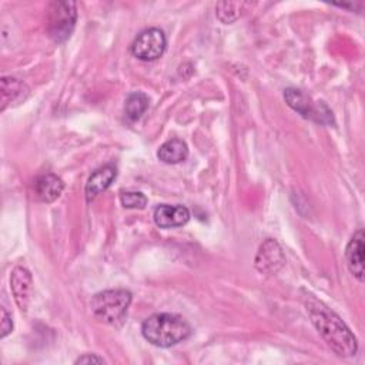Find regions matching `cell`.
Returning a JSON list of instances; mask_svg holds the SVG:
<instances>
[{
    "instance_id": "1",
    "label": "cell",
    "mask_w": 365,
    "mask_h": 365,
    "mask_svg": "<svg viewBox=\"0 0 365 365\" xmlns=\"http://www.w3.org/2000/svg\"><path fill=\"white\" fill-rule=\"evenodd\" d=\"M304 305L311 322L336 355L352 356L356 354V338L339 315H336L322 301L317 299L312 294H305Z\"/></svg>"
},
{
    "instance_id": "2",
    "label": "cell",
    "mask_w": 365,
    "mask_h": 365,
    "mask_svg": "<svg viewBox=\"0 0 365 365\" xmlns=\"http://www.w3.org/2000/svg\"><path fill=\"white\" fill-rule=\"evenodd\" d=\"M191 325L177 314L161 312L150 315L141 325L143 336L154 346L170 348L191 335Z\"/></svg>"
},
{
    "instance_id": "3",
    "label": "cell",
    "mask_w": 365,
    "mask_h": 365,
    "mask_svg": "<svg viewBox=\"0 0 365 365\" xmlns=\"http://www.w3.org/2000/svg\"><path fill=\"white\" fill-rule=\"evenodd\" d=\"M131 304V292L123 288L106 289L91 298L90 307L97 319L108 325H120Z\"/></svg>"
},
{
    "instance_id": "4",
    "label": "cell",
    "mask_w": 365,
    "mask_h": 365,
    "mask_svg": "<svg viewBox=\"0 0 365 365\" xmlns=\"http://www.w3.org/2000/svg\"><path fill=\"white\" fill-rule=\"evenodd\" d=\"M77 20L74 1H53L47 13V33L50 38L60 44L70 38Z\"/></svg>"
},
{
    "instance_id": "5",
    "label": "cell",
    "mask_w": 365,
    "mask_h": 365,
    "mask_svg": "<svg viewBox=\"0 0 365 365\" xmlns=\"http://www.w3.org/2000/svg\"><path fill=\"white\" fill-rule=\"evenodd\" d=\"M284 100L287 104L301 114L304 118L314 120L317 123H331L332 121V113L327 108L325 104H314L312 100L301 90L298 88H285L284 90Z\"/></svg>"
},
{
    "instance_id": "6",
    "label": "cell",
    "mask_w": 365,
    "mask_h": 365,
    "mask_svg": "<svg viewBox=\"0 0 365 365\" xmlns=\"http://www.w3.org/2000/svg\"><path fill=\"white\" fill-rule=\"evenodd\" d=\"M167 40L163 30L151 27L143 30L131 44V53L134 57L143 61H154L165 51Z\"/></svg>"
},
{
    "instance_id": "7",
    "label": "cell",
    "mask_w": 365,
    "mask_h": 365,
    "mask_svg": "<svg viewBox=\"0 0 365 365\" xmlns=\"http://www.w3.org/2000/svg\"><path fill=\"white\" fill-rule=\"evenodd\" d=\"M284 264H285V255L282 252V248L275 240L267 238L259 245L258 252L255 255V268L261 274L272 275L278 272Z\"/></svg>"
},
{
    "instance_id": "8",
    "label": "cell",
    "mask_w": 365,
    "mask_h": 365,
    "mask_svg": "<svg viewBox=\"0 0 365 365\" xmlns=\"http://www.w3.org/2000/svg\"><path fill=\"white\" fill-rule=\"evenodd\" d=\"M10 288L17 307L21 311H27L33 289V278L30 271L24 267H16L10 275Z\"/></svg>"
},
{
    "instance_id": "9",
    "label": "cell",
    "mask_w": 365,
    "mask_h": 365,
    "mask_svg": "<svg viewBox=\"0 0 365 365\" xmlns=\"http://www.w3.org/2000/svg\"><path fill=\"white\" fill-rule=\"evenodd\" d=\"M364 231L358 230L345 248V259L351 274L364 282Z\"/></svg>"
},
{
    "instance_id": "10",
    "label": "cell",
    "mask_w": 365,
    "mask_h": 365,
    "mask_svg": "<svg viewBox=\"0 0 365 365\" xmlns=\"http://www.w3.org/2000/svg\"><path fill=\"white\" fill-rule=\"evenodd\" d=\"M190 211L184 205L161 204L154 210V222L160 228H175L187 224Z\"/></svg>"
},
{
    "instance_id": "11",
    "label": "cell",
    "mask_w": 365,
    "mask_h": 365,
    "mask_svg": "<svg viewBox=\"0 0 365 365\" xmlns=\"http://www.w3.org/2000/svg\"><path fill=\"white\" fill-rule=\"evenodd\" d=\"M34 188V195L37 197V200L43 201V202H53L56 201L63 190H64V182L61 181L60 177L47 173V174H41L34 180L33 184Z\"/></svg>"
},
{
    "instance_id": "12",
    "label": "cell",
    "mask_w": 365,
    "mask_h": 365,
    "mask_svg": "<svg viewBox=\"0 0 365 365\" xmlns=\"http://www.w3.org/2000/svg\"><path fill=\"white\" fill-rule=\"evenodd\" d=\"M117 175V168L113 164H107L98 170H96L86 184V198L87 201H93L97 195L106 191Z\"/></svg>"
},
{
    "instance_id": "13",
    "label": "cell",
    "mask_w": 365,
    "mask_h": 365,
    "mask_svg": "<svg viewBox=\"0 0 365 365\" xmlns=\"http://www.w3.org/2000/svg\"><path fill=\"white\" fill-rule=\"evenodd\" d=\"M29 97V87L16 77H1V110L20 104Z\"/></svg>"
},
{
    "instance_id": "14",
    "label": "cell",
    "mask_w": 365,
    "mask_h": 365,
    "mask_svg": "<svg viewBox=\"0 0 365 365\" xmlns=\"http://www.w3.org/2000/svg\"><path fill=\"white\" fill-rule=\"evenodd\" d=\"M157 157L165 164H178L188 157V147L180 138H171L160 145Z\"/></svg>"
},
{
    "instance_id": "15",
    "label": "cell",
    "mask_w": 365,
    "mask_h": 365,
    "mask_svg": "<svg viewBox=\"0 0 365 365\" xmlns=\"http://www.w3.org/2000/svg\"><path fill=\"white\" fill-rule=\"evenodd\" d=\"M148 103H150L148 97L144 93H141V91L131 93L127 97L125 104H124V111H125L127 118L131 121H137L148 108Z\"/></svg>"
},
{
    "instance_id": "16",
    "label": "cell",
    "mask_w": 365,
    "mask_h": 365,
    "mask_svg": "<svg viewBox=\"0 0 365 365\" xmlns=\"http://www.w3.org/2000/svg\"><path fill=\"white\" fill-rule=\"evenodd\" d=\"M247 6H250V4L244 3V1H221L217 4L215 13H217V17L224 24H230L241 16V11H244V9Z\"/></svg>"
},
{
    "instance_id": "17",
    "label": "cell",
    "mask_w": 365,
    "mask_h": 365,
    "mask_svg": "<svg viewBox=\"0 0 365 365\" xmlns=\"http://www.w3.org/2000/svg\"><path fill=\"white\" fill-rule=\"evenodd\" d=\"M120 201L124 208H133V210H143L147 205V197L140 191L121 192Z\"/></svg>"
},
{
    "instance_id": "18",
    "label": "cell",
    "mask_w": 365,
    "mask_h": 365,
    "mask_svg": "<svg viewBox=\"0 0 365 365\" xmlns=\"http://www.w3.org/2000/svg\"><path fill=\"white\" fill-rule=\"evenodd\" d=\"M13 329V321H11V317L10 314L6 311L4 307H1V334L0 336L1 338H6Z\"/></svg>"
},
{
    "instance_id": "19",
    "label": "cell",
    "mask_w": 365,
    "mask_h": 365,
    "mask_svg": "<svg viewBox=\"0 0 365 365\" xmlns=\"http://www.w3.org/2000/svg\"><path fill=\"white\" fill-rule=\"evenodd\" d=\"M74 364H104V359L97 356L96 354H86L76 359Z\"/></svg>"
}]
</instances>
